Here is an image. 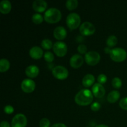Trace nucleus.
<instances>
[{"instance_id":"nucleus-1","label":"nucleus","mask_w":127,"mask_h":127,"mask_svg":"<svg viewBox=\"0 0 127 127\" xmlns=\"http://www.w3.org/2000/svg\"><path fill=\"white\" fill-rule=\"evenodd\" d=\"M77 104L86 106L90 104L93 100V94L89 89H82L79 91L74 98Z\"/></svg>"},{"instance_id":"nucleus-2","label":"nucleus","mask_w":127,"mask_h":127,"mask_svg":"<svg viewBox=\"0 0 127 127\" xmlns=\"http://www.w3.org/2000/svg\"><path fill=\"white\" fill-rule=\"evenodd\" d=\"M62 13L59 9L55 7H51L45 11L44 19L48 23H56L60 21Z\"/></svg>"},{"instance_id":"nucleus-3","label":"nucleus","mask_w":127,"mask_h":127,"mask_svg":"<svg viewBox=\"0 0 127 127\" xmlns=\"http://www.w3.org/2000/svg\"><path fill=\"white\" fill-rule=\"evenodd\" d=\"M127 53L125 50L122 48H115L112 49L110 57L113 61L116 62H122L127 58Z\"/></svg>"},{"instance_id":"nucleus-4","label":"nucleus","mask_w":127,"mask_h":127,"mask_svg":"<svg viewBox=\"0 0 127 127\" xmlns=\"http://www.w3.org/2000/svg\"><path fill=\"white\" fill-rule=\"evenodd\" d=\"M81 23V17L79 14L72 12L68 14L66 17V24L70 29L73 30L78 28Z\"/></svg>"},{"instance_id":"nucleus-5","label":"nucleus","mask_w":127,"mask_h":127,"mask_svg":"<svg viewBox=\"0 0 127 127\" xmlns=\"http://www.w3.org/2000/svg\"><path fill=\"white\" fill-rule=\"evenodd\" d=\"M100 55L95 51H90L85 55V61L89 65H95L100 62Z\"/></svg>"},{"instance_id":"nucleus-6","label":"nucleus","mask_w":127,"mask_h":127,"mask_svg":"<svg viewBox=\"0 0 127 127\" xmlns=\"http://www.w3.org/2000/svg\"><path fill=\"white\" fill-rule=\"evenodd\" d=\"M52 74L57 79L63 80L68 76V71L63 66H57L52 69Z\"/></svg>"},{"instance_id":"nucleus-7","label":"nucleus","mask_w":127,"mask_h":127,"mask_svg":"<svg viewBox=\"0 0 127 127\" xmlns=\"http://www.w3.org/2000/svg\"><path fill=\"white\" fill-rule=\"evenodd\" d=\"M95 28L94 25L89 22H84L79 27L81 34L84 36L91 35L95 32Z\"/></svg>"},{"instance_id":"nucleus-8","label":"nucleus","mask_w":127,"mask_h":127,"mask_svg":"<svg viewBox=\"0 0 127 127\" xmlns=\"http://www.w3.org/2000/svg\"><path fill=\"white\" fill-rule=\"evenodd\" d=\"M27 118L24 114H18L15 115L11 122L12 127H26L27 125Z\"/></svg>"},{"instance_id":"nucleus-9","label":"nucleus","mask_w":127,"mask_h":127,"mask_svg":"<svg viewBox=\"0 0 127 127\" xmlns=\"http://www.w3.org/2000/svg\"><path fill=\"white\" fill-rule=\"evenodd\" d=\"M53 50L58 57H62L66 54L67 46L64 42L58 41L53 44Z\"/></svg>"},{"instance_id":"nucleus-10","label":"nucleus","mask_w":127,"mask_h":127,"mask_svg":"<svg viewBox=\"0 0 127 127\" xmlns=\"http://www.w3.org/2000/svg\"><path fill=\"white\" fill-rule=\"evenodd\" d=\"M21 88L25 93H32L35 88V83L32 79H25L21 83Z\"/></svg>"},{"instance_id":"nucleus-11","label":"nucleus","mask_w":127,"mask_h":127,"mask_svg":"<svg viewBox=\"0 0 127 127\" xmlns=\"http://www.w3.org/2000/svg\"><path fill=\"white\" fill-rule=\"evenodd\" d=\"M84 62V58L81 55L78 54H75L71 57L69 60L71 66L74 68H78L81 66Z\"/></svg>"},{"instance_id":"nucleus-12","label":"nucleus","mask_w":127,"mask_h":127,"mask_svg":"<svg viewBox=\"0 0 127 127\" xmlns=\"http://www.w3.org/2000/svg\"><path fill=\"white\" fill-rule=\"evenodd\" d=\"M92 91L94 96L97 98H102L105 95V91L104 86L100 83H95L93 85Z\"/></svg>"},{"instance_id":"nucleus-13","label":"nucleus","mask_w":127,"mask_h":127,"mask_svg":"<svg viewBox=\"0 0 127 127\" xmlns=\"http://www.w3.org/2000/svg\"><path fill=\"white\" fill-rule=\"evenodd\" d=\"M32 7L34 11L38 12H43L47 9V3L43 0H35L33 2Z\"/></svg>"},{"instance_id":"nucleus-14","label":"nucleus","mask_w":127,"mask_h":127,"mask_svg":"<svg viewBox=\"0 0 127 127\" xmlns=\"http://www.w3.org/2000/svg\"><path fill=\"white\" fill-rule=\"evenodd\" d=\"M53 35L57 40H63L67 35V31L65 28L62 26H58L53 31Z\"/></svg>"},{"instance_id":"nucleus-15","label":"nucleus","mask_w":127,"mask_h":127,"mask_svg":"<svg viewBox=\"0 0 127 127\" xmlns=\"http://www.w3.org/2000/svg\"><path fill=\"white\" fill-rule=\"evenodd\" d=\"M29 55L33 59H39L43 56V52L42 48L39 47H33L31 48L29 51Z\"/></svg>"},{"instance_id":"nucleus-16","label":"nucleus","mask_w":127,"mask_h":127,"mask_svg":"<svg viewBox=\"0 0 127 127\" xmlns=\"http://www.w3.org/2000/svg\"><path fill=\"white\" fill-rule=\"evenodd\" d=\"M26 74L31 78H35L39 73V68L35 65H30L26 69Z\"/></svg>"},{"instance_id":"nucleus-17","label":"nucleus","mask_w":127,"mask_h":127,"mask_svg":"<svg viewBox=\"0 0 127 127\" xmlns=\"http://www.w3.org/2000/svg\"><path fill=\"white\" fill-rule=\"evenodd\" d=\"M11 10V3L8 0H2L0 2V12L2 14H7Z\"/></svg>"},{"instance_id":"nucleus-18","label":"nucleus","mask_w":127,"mask_h":127,"mask_svg":"<svg viewBox=\"0 0 127 127\" xmlns=\"http://www.w3.org/2000/svg\"><path fill=\"white\" fill-rule=\"evenodd\" d=\"M95 81V78L91 74H87L84 76L83 79V85L86 88H89L92 84H94Z\"/></svg>"},{"instance_id":"nucleus-19","label":"nucleus","mask_w":127,"mask_h":127,"mask_svg":"<svg viewBox=\"0 0 127 127\" xmlns=\"http://www.w3.org/2000/svg\"><path fill=\"white\" fill-rule=\"evenodd\" d=\"M120 96V93L118 91H112L108 94L107 100L110 103H114L119 100Z\"/></svg>"},{"instance_id":"nucleus-20","label":"nucleus","mask_w":127,"mask_h":127,"mask_svg":"<svg viewBox=\"0 0 127 127\" xmlns=\"http://www.w3.org/2000/svg\"><path fill=\"white\" fill-rule=\"evenodd\" d=\"M10 67V63L6 58H2L0 60V71L1 73L5 72L9 69Z\"/></svg>"},{"instance_id":"nucleus-21","label":"nucleus","mask_w":127,"mask_h":127,"mask_svg":"<svg viewBox=\"0 0 127 127\" xmlns=\"http://www.w3.org/2000/svg\"><path fill=\"white\" fill-rule=\"evenodd\" d=\"M78 5V1L77 0H68L66 2V6L69 11L74 9Z\"/></svg>"},{"instance_id":"nucleus-22","label":"nucleus","mask_w":127,"mask_h":127,"mask_svg":"<svg viewBox=\"0 0 127 127\" xmlns=\"http://www.w3.org/2000/svg\"><path fill=\"white\" fill-rule=\"evenodd\" d=\"M118 42V39L115 35H110L107 38L106 41L107 45L109 47H112L116 45Z\"/></svg>"},{"instance_id":"nucleus-23","label":"nucleus","mask_w":127,"mask_h":127,"mask_svg":"<svg viewBox=\"0 0 127 127\" xmlns=\"http://www.w3.org/2000/svg\"><path fill=\"white\" fill-rule=\"evenodd\" d=\"M41 45L43 47L44 49L45 50H49L52 47H53V45L52 43V42L51 40H50L49 39H47V38H45V39H43L42 40V43H41Z\"/></svg>"},{"instance_id":"nucleus-24","label":"nucleus","mask_w":127,"mask_h":127,"mask_svg":"<svg viewBox=\"0 0 127 127\" xmlns=\"http://www.w3.org/2000/svg\"><path fill=\"white\" fill-rule=\"evenodd\" d=\"M32 21L33 22V23H35V24H39L42 23L43 21V17L40 14H34L32 16Z\"/></svg>"},{"instance_id":"nucleus-25","label":"nucleus","mask_w":127,"mask_h":127,"mask_svg":"<svg viewBox=\"0 0 127 127\" xmlns=\"http://www.w3.org/2000/svg\"><path fill=\"white\" fill-rule=\"evenodd\" d=\"M112 84L114 88H116V89H119L122 85V80L120 79V78L116 77V78H114L112 79Z\"/></svg>"},{"instance_id":"nucleus-26","label":"nucleus","mask_w":127,"mask_h":127,"mask_svg":"<svg viewBox=\"0 0 127 127\" xmlns=\"http://www.w3.org/2000/svg\"><path fill=\"white\" fill-rule=\"evenodd\" d=\"M44 58L46 62L51 63L54 60V55L50 52H46L44 54Z\"/></svg>"},{"instance_id":"nucleus-27","label":"nucleus","mask_w":127,"mask_h":127,"mask_svg":"<svg viewBox=\"0 0 127 127\" xmlns=\"http://www.w3.org/2000/svg\"><path fill=\"white\" fill-rule=\"evenodd\" d=\"M50 122L47 118H43L40 120L39 122L40 127H50Z\"/></svg>"},{"instance_id":"nucleus-28","label":"nucleus","mask_w":127,"mask_h":127,"mask_svg":"<svg viewBox=\"0 0 127 127\" xmlns=\"http://www.w3.org/2000/svg\"><path fill=\"white\" fill-rule=\"evenodd\" d=\"M119 105L122 109L127 110V97L123 98L120 100V102H119Z\"/></svg>"},{"instance_id":"nucleus-29","label":"nucleus","mask_w":127,"mask_h":127,"mask_svg":"<svg viewBox=\"0 0 127 127\" xmlns=\"http://www.w3.org/2000/svg\"><path fill=\"white\" fill-rule=\"evenodd\" d=\"M107 79V78L106 75L104 74H100L99 76L97 77V81L99 82V83L100 84H104L105 83H106Z\"/></svg>"},{"instance_id":"nucleus-30","label":"nucleus","mask_w":127,"mask_h":127,"mask_svg":"<svg viewBox=\"0 0 127 127\" xmlns=\"http://www.w3.org/2000/svg\"><path fill=\"white\" fill-rule=\"evenodd\" d=\"M78 51L81 54H84L87 52V47L85 45L81 44L78 47Z\"/></svg>"},{"instance_id":"nucleus-31","label":"nucleus","mask_w":127,"mask_h":127,"mask_svg":"<svg viewBox=\"0 0 127 127\" xmlns=\"http://www.w3.org/2000/svg\"><path fill=\"white\" fill-rule=\"evenodd\" d=\"M100 105L99 103H98L97 102H94V103L91 104V109H92V110L93 111H98V110L100 109Z\"/></svg>"},{"instance_id":"nucleus-32","label":"nucleus","mask_w":127,"mask_h":127,"mask_svg":"<svg viewBox=\"0 0 127 127\" xmlns=\"http://www.w3.org/2000/svg\"><path fill=\"white\" fill-rule=\"evenodd\" d=\"M4 111L7 114H11L14 112V108L11 105H7L4 107Z\"/></svg>"},{"instance_id":"nucleus-33","label":"nucleus","mask_w":127,"mask_h":127,"mask_svg":"<svg viewBox=\"0 0 127 127\" xmlns=\"http://www.w3.org/2000/svg\"><path fill=\"white\" fill-rule=\"evenodd\" d=\"M0 127H10V124L7 122L2 121L0 124Z\"/></svg>"},{"instance_id":"nucleus-34","label":"nucleus","mask_w":127,"mask_h":127,"mask_svg":"<svg viewBox=\"0 0 127 127\" xmlns=\"http://www.w3.org/2000/svg\"><path fill=\"white\" fill-rule=\"evenodd\" d=\"M51 127H67L64 124H62V123H58V124H54Z\"/></svg>"},{"instance_id":"nucleus-35","label":"nucleus","mask_w":127,"mask_h":127,"mask_svg":"<svg viewBox=\"0 0 127 127\" xmlns=\"http://www.w3.org/2000/svg\"><path fill=\"white\" fill-rule=\"evenodd\" d=\"M111 50H112V49H110V47H106V48H104V52H105L106 53H110Z\"/></svg>"},{"instance_id":"nucleus-36","label":"nucleus","mask_w":127,"mask_h":127,"mask_svg":"<svg viewBox=\"0 0 127 127\" xmlns=\"http://www.w3.org/2000/svg\"><path fill=\"white\" fill-rule=\"evenodd\" d=\"M95 127H109L107 126V125H104V124H100V125H97Z\"/></svg>"},{"instance_id":"nucleus-37","label":"nucleus","mask_w":127,"mask_h":127,"mask_svg":"<svg viewBox=\"0 0 127 127\" xmlns=\"http://www.w3.org/2000/svg\"></svg>"}]
</instances>
